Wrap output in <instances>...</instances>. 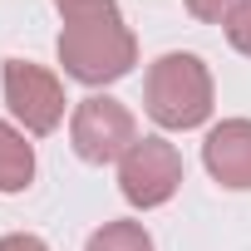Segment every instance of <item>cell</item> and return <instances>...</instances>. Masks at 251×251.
Listing matches in <instances>:
<instances>
[{"mask_svg":"<svg viewBox=\"0 0 251 251\" xmlns=\"http://www.w3.org/2000/svg\"><path fill=\"white\" fill-rule=\"evenodd\" d=\"M64 20L59 30V64L74 84L103 89L138 64V40L123 25L118 0H54Z\"/></svg>","mask_w":251,"mask_h":251,"instance_id":"1","label":"cell"},{"mask_svg":"<svg viewBox=\"0 0 251 251\" xmlns=\"http://www.w3.org/2000/svg\"><path fill=\"white\" fill-rule=\"evenodd\" d=\"M217 89H212V69L187 54V50H173V54H158L148 64V79H143V108L158 128L168 133H187V128H202L212 118V103Z\"/></svg>","mask_w":251,"mask_h":251,"instance_id":"2","label":"cell"},{"mask_svg":"<svg viewBox=\"0 0 251 251\" xmlns=\"http://www.w3.org/2000/svg\"><path fill=\"white\" fill-rule=\"evenodd\" d=\"M69 143L84 163L103 168V163H118L123 153H128L138 143V118L128 103H118L108 94H89L74 103L69 113Z\"/></svg>","mask_w":251,"mask_h":251,"instance_id":"3","label":"cell"},{"mask_svg":"<svg viewBox=\"0 0 251 251\" xmlns=\"http://www.w3.org/2000/svg\"><path fill=\"white\" fill-rule=\"evenodd\" d=\"M177 187H182V153L163 133H143L118 158V192L138 212H153V207L173 202Z\"/></svg>","mask_w":251,"mask_h":251,"instance_id":"4","label":"cell"},{"mask_svg":"<svg viewBox=\"0 0 251 251\" xmlns=\"http://www.w3.org/2000/svg\"><path fill=\"white\" fill-rule=\"evenodd\" d=\"M0 94H5V108L15 113V123H25V133L45 138L64 123V84L59 74H50L45 64L30 59H5L0 69Z\"/></svg>","mask_w":251,"mask_h":251,"instance_id":"5","label":"cell"},{"mask_svg":"<svg viewBox=\"0 0 251 251\" xmlns=\"http://www.w3.org/2000/svg\"><path fill=\"white\" fill-rule=\"evenodd\" d=\"M202 168L231 192H251V118H222L202 138Z\"/></svg>","mask_w":251,"mask_h":251,"instance_id":"6","label":"cell"},{"mask_svg":"<svg viewBox=\"0 0 251 251\" xmlns=\"http://www.w3.org/2000/svg\"><path fill=\"white\" fill-rule=\"evenodd\" d=\"M35 182V148L25 143V133L15 123L0 118V192H25Z\"/></svg>","mask_w":251,"mask_h":251,"instance_id":"7","label":"cell"},{"mask_svg":"<svg viewBox=\"0 0 251 251\" xmlns=\"http://www.w3.org/2000/svg\"><path fill=\"white\" fill-rule=\"evenodd\" d=\"M84 251H153V236L143 222H103Z\"/></svg>","mask_w":251,"mask_h":251,"instance_id":"8","label":"cell"},{"mask_svg":"<svg viewBox=\"0 0 251 251\" xmlns=\"http://www.w3.org/2000/svg\"><path fill=\"white\" fill-rule=\"evenodd\" d=\"M222 30H226V40H231V50L251 59V0H241V5H236V10L226 15V25H222Z\"/></svg>","mask_w":251,"mask_h":251,"instance_id":"9","label":"cell"},{"mask_svg":"<svg viewBox=\"0 0 251 251\" xmlns=\"http://www.w3.org/2000/svg\"><path fill=\"white\" fill-rule=\"evenodd\" d=\"M182 5H187V15L202 20V25H226V15L241 5V0H182Z\"/></svg>","mask_w":251,"mask_h":251,"instance_id":"10","label":"cell"},{"mask_svg":"<svg viewBox=\"0 0 251 251\" xmlns=\"http://www.w3.org/2000/svg\"><path fill=\"white\" fill-rule=\"evenodd\" d=\"M0 251H50L35 231H10V236H0Z\"/></svg>","mask_w":251,"mask_h":251,"instance_id":"11","label":"cell"}]
</instances>
